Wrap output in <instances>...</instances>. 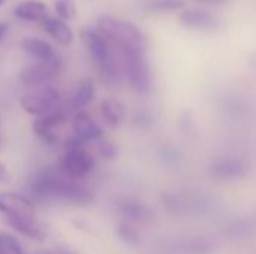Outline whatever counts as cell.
<instances>
[{
    "label": "cell",
    "mask_w": 256,
    "mask_h": 254,
    "mask_svg": "<svg viewBox=\"0 0 256 254\" xmlns=\"http://www.w3.org/2000/svg\"><path fill=\"white\" fill-rule=\"evenodd\" d=\"M32 196L40 202L56 201L74 207H86L93 201V195L88 189L74 181L70 177H64L50 168L39 171L28 183Z\"/></svg>",
    "instance_id": "1"
},
{
    "label": "cell",
    "mask_w": 256,
    "mask_h": 254,
    "mask_svg": "<svg viewBox=\"0 0 256 254\" xmlns=\"http://www.w3.org/2000/svg\"><path fill=\"white\" fill-rule=\"evenodd\" d=\"M99 28L100 33L111 40L123 54L128 52H146L147 40L144 33L134 24L112 18V16H102L99 18Z\"/></svg>",
    "instance_id": "2"
},
{
    "label": "cell",
    "mask_w": 256,
    "mask_h": 254,
    "mask_svg": "<svg viewBox=\"0 0 256 254\" xmlns=\"http://www.w3.org/2000/svg\"><path fill=\"white\" fill-rule=\"evenodd\" d=\"M63 172L74 178H84L94 169V159L87 151V142L72 138L66 145V154L62 160Z\"/></svg>",
    "instance_id": "3"
},
{
    "label": "cell",
    "mask_w": 256,
    "mask_h": 254,
    "mask_svg": "<svg viewBox=\"0 0 256 254\" xmlns=\"http://www.w3.org/2000/svg\"><path fill=\"white\" fill-rule=\"evenodd\" d=\"M123 54V52H122ZM124 75L128 76L132 88L138 94H148L152 90V70L146 58V52H128L123 54Z\"/></svg>",
    "instance_id": "4"
},
{
    "label": "cell",
    "mask_w": 256,
    "mask_h": 254,
    "mask_svg": "<svg viewBox=\"0 0 256 254\" xmlns=\"http://www.w3.org/2000/svg\"><path fill=\"white\" fill-rule=\"evenodd\" d=\"M0 213L6 217L8 225L21 220H34L33 202L16 193H0Z\"/></svg>",
    "instance_id": "5"
},
{
    "label": "cell",
    "mask_w": 256,
    "mask_h": 254,
    "mask_svg": "<svg viewBox=\"0 0 256 254\" xmlns=\"http://www.w3.org/2000/svg\"><path fill=\"white\" fill-rule=\"evenodd\" d=\"M21 106L26 112L33 115H44L60 106V96L54 88H44L33 94H26L21 97Z\"/></svg>",
    "instance_id": "6"
},
{
    "label": "cell",
    "mask_w": 256,
    "mask_h": 254,
    "mask_svg": "<svg viewBox=\"0 0 256 254\" xmlns=\"http://www.w3.org/2000/svg\"><path fill=\"white\" fill-rule=\"evenodd\" d=\"M81 37H82L86 48L90 51L92 58L94 60L99 70L104 69L108 63H111L116 58V55L111 52L106 37L102 33H99L93 28H84L81 31Z\"/></svg>",
    "instance_id": "7"
},
{
    "label": "cell",
    "mask_w": 256,
    "mask_h": 254,
    "mask_svg": "<svg viewBox=\"0 0 256 254\" xmlns=\"http://www.w3.org/2000/svg\"><path fill=\"white\" fill-rule=\"evenodd\" d=\"M178 22L188 28L200 31H214L220 25L219 18L204 9H189L182 12L178 15Z\"/></svg>",
    "instance_id": "8"
},
{
    "label": "cell",
    "mask_w": 256,
    "mask_h": 254,
    "mask_svg": "<svg viewBox=\"0 0 256 254\" xmlns=\"http://www.w3.org/2000/svg\"><path fill=\"white\" fill-rule=\"evenodd\" d=\"M64 118H66V115L63 114V111L58 106L54 111L40 115L33 123V132L39 138H42L46 144H56L57 142V136H56L54 130L64 121Z\"/></svg>",
    "instance_id": "9"
},
{
    "label": "cell",
    "mask_w": 256,
    "mask_h": 254,
    "mask_svg": "<svg viewBox=\"0 0 256 254\" xmlns=\"http://www.w3.org/2000/svg\"><path fill=\"white\" fill-rule=\"evenodd\" d=\"M58 70H60V67H57L54 64L38 61L36 64L24 67L20 73V79L24 85H28V87L44 85L50 79H52L58 73Z\"/></svg>",
    "instance_id": "10"
},
{
    "label": "cell",
    "mask_w": 256,
    "mask_h": 254,
    "mask_svg": "<svg viewBox=\"0 0 256 254\" xmlns=\"http://www.w3.org/2000/svg\"><path fill=\"white\" fill-rule=\"evenodd\" d=\"M21 46L28 55H32L38 61L50 63V64L60 67V57L57 55V52L52 49V46L48 42L42 39H36V37H27L22 40Z\"/></svg>",
    "instance_id": "11"
},
{
    "label": "cell",
    "mask_w": 256,
    "mask_h": 254,
    "mask_svg": "<svg viewBox=\"0 0 256 254\" xmlns=\"http://www.w3.org/2000/svg\"><path fill=\"white\" fill-rule=\"evenodd\" d=\"M212 174L214 178L222 181H236L246 177L248 166L238 159H222L212 166Z\"/></svg>",
    "instance_id": "12"
},
{
    "label": "cell",
    "mask_w": 256,
    "mask_h": 254,
    "mask_svg": "<svg viewBox=\"0 0 256 254\" xmlns=\"http://www.w3.org/2000/svg\"><path fill=\"white\" fill-rule=\"evenodd\" d=\"M118 214L129 223H147L153 219V211L140 201L123 199L117 205Z\"/></svg>",
    "instance_id": "13"
},
{
    "label": "cell",
    "mask_w": 256,
    "mask_h": 254,
    "mask_svg": "<svg viewBox=\"0 0 256 254\" xmlns=\"http://www.w3.org/2000/svg\"><path fill=\"white\" fill-rule=\"evenodd\" d=\"M218 243L210 237H190L180 240L174 250L178 254H212L216 252Z\"/></svg>",
    "instance_id": "14"
},
{
    "label": "cell",
    "mask_w": 256,
    "mask_h": 254,
    "mask_svg": "<svg viewBox=\"0 0 256 254\" xmlns=\"http://www.w3.org/2000/svg\"><path fill=\"white\" fill-rule=\"evenodd\" d=\"M74 132L75 136L84 142H92V141H99L102 139V129L86 114V112H78L75 120H74Z\"/></svg>",
    "instance_id": "15"
},
{
    "label": "cell",
    "mask_w": 256,
    "mask_h": 254,
    "mask_svg": "<svg viewBox=\"0 0 256 254\" xmlns=\"http://www.w3.org/2000/svg\"><path fill=\"white\" fill-rule=\"evenodd\" d=\"M40 27L50 34L52 36V39L56 42H58L60 45H68L72 42V30L69 28V25L63 21V19H58V18H44L40 21Z\"/></svg>",
    "instance_id": "16"
},
{
    "label": "cell",
    "mask_w": 256,
    "mask_h": 254,
    "mask_svg": "<svg viewBox=\"0 0 256 254\" xmlns=\"http://www.w3.org/2000/svg\"><path fill=\"white\" fill-rule=\"evenodd\" d=\"M100 114L108 126L117 127L124 118V106L120 100L114 97H106L100 103Z\"/></svg>",
    "instance_id": "17"
},
{
    "label": "cell",
    "mask_w": 256,
    "mask_h": 254,
    "mask_svg": "<svg viewBox=\"0 0 256 254\" xmlns=\"http://www.w3.org/2000/svg\"><path fill=\"white\" fill-rule=\"evenodd\" d=\"M15 16H18L20 19L24 21H38L40 22L44 18L48 16V9L42 1H24L21 4H18L14 9Z\"/></svg>",
    "instance_id": "18"
},
{
    "label": "cell",
    "mask_w": 256,
    "mask_h": 254,
    "mask_svg": "<svg viewBox=\"0 0 256 254\" xmlns=\"http://www.w3.org/2000/svg\"><path fill=\"white\" fill-rule=\"evenodd\" d=\"M93 97H94V84L90 78H87L78 85V88L72 97V108L81 109L86 105H88L93 100Z\"/></svg>",
    "instance_id": "19"
},
{
    "label": "cell",
    "mask_w": 256,
    "mask_h": 254,
    "mask_svg": "<svg viewBox=\"0 0 256 254\" xmlns=\"http://www.w3.org/2000/svg\"><path fill=\"white\" fill-rule=\"evenodd\" d=\"M254 234H255V228H254V223L250 222H237L226 229V235L230 238L240 240V241L252 238Z\"/></svg>",
    "instance_id": "20"
},
{
    "label": "cell",
    "mask_w": 256,
    "mask_h": 254,
    "mask_svg": "<svg viewBox=\"0 0 256 254\" xmlns=\"http://www.w3.org/2000/svg\"><path fill=\"white\" fill-rule=\"evenodd\" d=\"M117 235H118V238H120L124 244L132 246V247L140 246V243H141V237H140L138 231H136L135 226H134L132 223H129V222H122V223L117 226Z\"/></svg>",
    "instance_id": "21"
},
{
    "label": "cell",
    "mask_w": 256,
    "mask_h": 254,
    "mask_svg": "<svg viewBox=\"0 0 256 254\" xmlns=\"http://www.w3.org/2000/svg\"><path fill=\"white\" fill-rule=\"evenodd\" d=\"M184 6H186L184 0H152L147 7L153 12H171V10H180Z\"/></svg>",
    "instance_id": "22"
},
{
    "label": "cell",
    "mask_w": 256,
    "mask_h": 254,
    "mask_svg": "<svg viewBox=\"0 0 256 254\" xmlns=\"http://www.w3.org/2000/svg\"><path fill=\"white\" fill-rule=\"evenodd\" d=\"M0 244L8 252V254H26L24 249L20 244V241L12 235L0 234Z\"/></svg>",
    "instance_id": "23"
},
{
    "label": "cell",
    "mask_w": 256,
    "mask_h": 254,
    "mask_svg": "<svg viewBox=\"0 0 256 254\" xmlns=\"http://www.w3.org/2000/svg\"><path fill=\"white\" fill-rule=\"evenodd\" d=\"M56 12L63 19H72L76 13L72 0H56Z\"/></svg>",
    "instance_id": "24"
},
{
    "label": "cell",
    "mask_w": 256,
    "mask_h": 254,
    "mask_svg": "<svg viewBox=\"0 0 256 254\" xmlns=\"http://www.w3.org/2000/svg\"><path fill=\"white\" fill-rule=\"evenodd\" d=\"M99 154H100L105 160H112V159L117 157L118 148H117L114 144L104 141V142H100V145H99Z\"/></svg>",
    "instance_id": "25"
},
{
    "label": "cell",
    "mask_w": 256,
    "mask_h": 254,
    "mask_svg": "<svg viewBox=\"0 0 256 254\" xmlns=\"http://www.w3.org/2000/svg\"><path fill=\"white\" fill-rule=\"evenodd\" d=\"M134 124H135L136 127H142V129L148 127V126L152 124V117H150V114H147V112H144V111L138 112V114L134 117Z\"/></svg>",
    "instance_id": "26"
},
{
    "label": "cell",
    "mask_w": 256,
    "mask_h": 254,
    "mask_svg": "<svg viewBox=\"0 0 256 254\" xmlns=\"http://www.w3.org/2000/svg\"><path fill=\"white\" fill-rule=\"evenodd\" d=\"M8 178H9V175H8V169H6V166H4L3 163H0V184L6 183V181H8Z\"/></svg>",
    "instance_id": "27"
},
{
    "label": "cell",
    "mask_w": 256,
    "mask_h": 254,
    "mask_svg": "<svg viewBox=\"0 0 256 254\" xmlns=\"http://www.w3.org/2000/svg\"><path fill=\"white\" fill-rule=\"evenodd\" d=\"M200 3H207V4H224L226 3L228 0H196Z\"/></svg>",
    "instance_id": "28"
},
{
    "label": "cell",
    "mask_w": 256,
    "mask_h": 254,
    "mask_svg": "<svg viewBox=\"0 0 256 254\" xmlns=\"http://www.w3.org/2000/svg\"><path fill=\"white\" fill-rule=\"evenodd\" d=\"M6 31H8V24L6 22H0V40L4 37Z\"/></svg>",
    "instance_id": "29"
},
{
    "label": "cell",
    "mask_w": 256,
    "mask_h": 254,
    "mask_svg": "<svg viewBox=\"0 0 256 254\" xmlns=\"http://www.w3.org/2000/svg\"><path fill=\"white\" fill-rule=\"evenodd\" d=\"M0 254H8V252L2 247V244H0Z\"/></svg>",
    "instance_id": "30"
},
{
    "label": "cell",
    "mask_w": 256,
    "mask_h": 254,
    "mask_svg": "<svg viewBox=\"0 0 256 254\" xmlns=\"http://www.w3.org/2000/svg\"><path fill=\"white\" fill-rule=\"evenodd\" d=\"M36 254H54V253H51V252H45V250H42V252H38Z\"/></svg>",
    "instance_id": "31"
},
{
    "label": "cell",
    "mask_w": 256,
    "mask_h": 254,
    "mask_svg": "<svg viewBox=\"0 0 256 254\" xmlns=\"http://www.w3.org/2000/svg\"><path fill=\"white\" fill-rule=\"evenodd\" d=\"M58 254H72V253H66V252H60Z\"/></svg>",
    "instance_id": "32"
},
{
    "label": "cell",
    "mask_w": 256,
    "mask_h": 254,
    "mask_svg": "<svg viewBox=\"0 0 256 254\" xmlns=\"http://www.w3.org/2000/svg\"><path fill=\"white\" fill-rule=\"evenodd\" d=\"M3 3H4V0H0V6H2Z\"/></svg>",
    "instance_id": "33"
}]
</instances>
